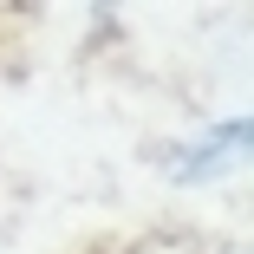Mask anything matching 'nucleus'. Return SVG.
<instances>
[{"label":"nucleus","mask_w":254,"mask_h":254,"mask_svg":"<svg viewBox=\"0 0 254 254\" xmlns=\"http://www.w3.org/2000/svg\"><path fill=\"white\" fill-rule=\"evenodd\" d=\"M248 157V118H222L170 150V183H215Z\"/></svg>","instance_id":"nucleus-1"}]
</instances>
